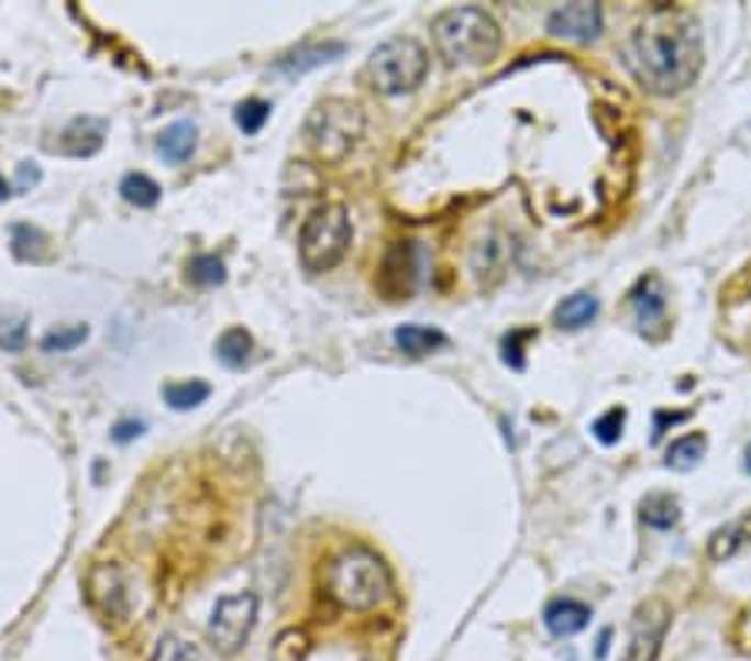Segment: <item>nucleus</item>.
<instances>
[{
	"label": "nucleus",
	"instance_id": "nucleus-15",
	"mask_svg": "<svg viewBox=\"0 0 751 661\" xmlns=\"http://www.w3.org/2000/svg\"><path fill=\"white\" fill-rule=\"evenodd\" d=\"M748 541H751V515H744V518H738V521H728V525L715 528L711 538H708V558H711V561H728V558H735Z\"/></svg>",
	"mask_w": 751,
	"mask_h": 661
},
{
	"label": "nucleus",
	"instance_id": "nucleus-6",
	"mask_svg": "<svg viewBox=\"0 0 751 661\" xmlns=\"http://www.w3.org/2000/svg\"><path fill=\"white\" fill-rule=\"evenodd\" d=\"M347 247H351V218L341 205H324L305 221L298 254L308 271H331L334 264L344 261Z\"/></svg>",
	"mask_w": 751,
	"mask_h": 661
},
{
	"label": "nucleus",
	"instance_id": "nucleus-13",
	"mask_svg": "<svg viewBox=\"0 0 751 661\" xmlns=\"http://www.w3.org/2000/svg\"><path fill=\"white\" fill-rule=\"evenodd\" d=\"M588 621H592V608L575 598H554L544 608V625L554 638H572V635L585 631Z\"/></svg>",
	"mask_w": 751,
	"mask_h": 661
},
{
	"label": "nucleus",
	"instance_id": "nucleus-11",
	"mask_svg": "<svg viewBox=\"0 0 751 661\" xmlns=\"http://www.w3.org/2000/svg\"><path fill=\"white\" fill-rule=\"evenodd\" d=\"M415 285H418V254H415V244L411 241H395L382 261V271H378V291L388 298V301H405L415 295Z\"/></svg>",
	"mask_w": 751,
	"mask_h": 661
},
{
	"label": "nucleus",
	"instance_id": "nucleus-1",
	"mask_svg": "<svg viewBox=\"0 0 751 661\" xmlns=\"http://www.w3.org/2000/svg\"><path fill=\"white\" fill-rule=\"evenodd\" d=\"M621 64L631 80L654 98L685 93L702 77L705 64V44L695 14L672 4L651 8L625 37Z\"/></svg>",
	"mask_w": 751,
	"mask_h": 661
},
{
	"label": "nucleus",
	"instance_id": "nucleus-20",
	"mask_svg": "<svg viewBox=\"0 0 751 661\" xmlns=\"http://www.w3.org/2000/svg\"><path fill=\"white\" fill-rule=\"evenodd\" d=\"M395 344L411 357H424V354H434L438 348H444L448 334L438 328H424V324H401L395 331Z\"/></svg>",
	"mask_w": 751,
	"mask_h": 661
},
{
	"label": "nucleus",
	"instance_id": "nucleus-5",
	"mask_svg": "<svg viewBox=\"0 0 751 661\" xmlns=\"http://www.w3.org/2000/svg\"><path fill=\"white\" fill-rule=\"evenodd\" d=\"M364 137V114L357 104L351 101H324L311 111L308 124H305V141L314 151L318 161L324 164H338L344 161L357 141Z\"/></svg>",
	"mask_w": 751,
	"mask_h": 661
},
{
	"label": "nucleus",
	"instance_id": "nucleus-12",
	"mask_svg": "<svg viewBox=\"0 0 751 661\" xmlns=\"http://www.w3.org/2000/svg\"><path fill=\"white\" fill-rule=\"evenodd\" d=\"M505 264H508V241H505V234H498V231L485 234L475 244V251H472V271H475V277L482 280V285H495V280L505 274Z\"/></svg>",
	"mask_w": 751,
	"mask_h": 661
},
{
	"label": "nucleus",
	"instance_id": "nucleus-34",
	"mask_svg": "<svg viewBox=\"0 0 751 661\" xmlns=\"http://www.w3.org/2000/svg\"><path fill=\"white\" fill-rule=\"evenodd\" d=\"M8 198H11V184L0 177V201H8Z\"/></svg>",
	"mask_w": 751,
	"mask_h": 661
},
{
	"label": "nucleus",
	"instance_id": "nucleus-16",
	"mask_svg": "<svg viewBox=\"0 0 751 661\" xmlns=\"http://www.w3.org/2000/svg\"><path fill=\"white\" fill-rule=\"evenodd\" d=\"M198 147V128L195 121H174L170 128H164V134L157 137V151L164 154V161L170 164H184L187 157L195 154Z\"/></svg>",
	"mask_w": 751,
	"mask_h": 661
},
{
	"label": "nucleus",
	"instance_id": "nucleus-10",
	"mask_svg": "<svg viewBox=\"0 0 751 661\" xmlns=\"http://www.w3.org/2000/svg\"><path fill=\"white\" fill-rule=\"evenodd\" d=\"M601 8L588 4V0H575V4H561L548 14V34L554 41H572V44H588L601 34Z\"/></svg>",
	"mask_w": 751,
	"mask_h": 661
},
{
	"label": "nucleus",
	"instance_id": "nucleus-9",
	"mask_svg": "<svg viewBox=\"0 0 751 661\" xmlns=\"http://www.w3.org/2000/svg\"><path fill=\"white\" fill-rule=\"evenodd\" d=\"M84 592H87L90 608L101 618L118 621V625L131 618V585H128V575L118 569V564H111V561L93 564V569L87 572Z\"/></svg>",
	"mask_w": 751,
	"mask_h": 661
},
{
	"label": "nucleus",
	"instance_id": "nucleus-24",
	"mask_svg": "<svg viewBox=\"0 0 751 661\" xmlns=\"http://www.w3.org/2000/svg\"><path fill=\"white\" fill-rule=\"evenodd\" d=\"M121 198L134 208H154L161 201V184L147 174H124L121 180Z\"/></svg>",
	"mask_w": 751,
	"mask_h": 661
},
{
	"label": "nucleus",
	"instance_id": "nucleus-35",
	"mask_svg": "<svg viewBox=\"0 0 751 661\" xmlns=\"http://www.w3.org/2000/svg\"><path fill=\"white\" fill-rule=\"evenodd\" d=\"M744 471H748V475H751V444L744 448Z\"/></svg>",
	"mask_w": 751,
	"mask_h": 661
},
{
	"label": "nucleus",
	"instance_id": "nucleus-31",
	"mask_svg": "<svg viewBox=\"0 0 751 661\" xmlns=\"http://www.w3.org/2000/svg\"><path fill=\"white\" fill-rule=\"evenodd\" d=\"M625 408H608L595 425H592V431H595V438L601 441V444H615L618 438H621V428H625Z\"/></svg>",
	"mask_w": 751,
	"mask_h": 661
},
{
	"label": "nucleus",
	"instance_id": "nucleus-23",
	"mask_svg": "<svg viewBox=\"0 0 751 661\" xmlns=\"http://www.w3.org/2000/svg\"><path fill=\"white\" fill-rule=\"evenodd\" d=\"M161 395L174 411H191L211 398V385L208 382H170L161 388Z\"/></svg>",
	"mask_w": 751,
	"mask_h": 661
},
{
	"label": "nucleus",
	"instance_id": "nucleus-14",
	"mask_svg": "<svg viewBox=\"0 0 751 661\" xmlns=\"http://www.w3.org/2000/svg\"><path fill=\"white\" fill-rule=\"evenodd\" d=\"M104 144V124L101 121H90V118H77L57 141V151L67 157H90L98 154Z\"/></svg>",
	"mask_w": 751,
	"mask_h": 661
},
{
	"label": "nucleus",
	"instance_id": "nucleus-18",
	"mask_svg": "<svg viewBox=\"0 0 751 661\" xmlns=\"http://www.w3.org/2000/svg\"><path fill=\"white\" fill-rule=\"evenodd\" d=\"M598 318V298L588 295V291H578L572 298H565L557 308H554V324L561 331H582L588 328L592 321Z\"/></svg>",
	"mask_w": 751,
	"mask_h": 661
},
{
	"label": "nucleus",
	"instance_id": "nucleus-25",
	"mask_svg": "<svg viewBox=\"0 0 751 661\" xmlns=\"http://www.w3.org/2000/svg\"><path fill=\"white\" fill-rule=\"evenodd\" d=\"M338 54H344V44H314V47H305V51L288 54L285 60L277 64V70L301 74V70H308V67H318V64H324V60H334Z\"/></svg>",
	"mask_w": 751,
	"mask_h": 661
},
{
	"label": "nucleus",
	"instance_id": "nucleus-7",
	"mask_svg": "<svg viewBox=\"0 0 751 661\" xmlns=\"http://www.w3.org/2000/svg\"><path fill=\"white\" fill-rule=\"evenodd\" d=\"M257 595L254 592H238L228 595L214 605L211 621H208V641L221 651V654H234L247 645L254 625H257Z\"/></svg>",
	"mask_w": 751,
	"mask_h": 661
},
{
	"label": "nucleus",
	"instance_id": "nucleus-28",
	"mask_svg": "<svg viewBox=\"0 0 751 661\" xmlns=\"http://www.w3.org/2000/svg\"><path fill=\"white\" fill-rule=\"evenodd\" d=\"M187 274H191V280H195V285H201V288L224 285V277H228L224 261L218 254H198L191 264H187Z\"/></svg>",
	"mask_w": 751,
	"mask_h": 661
},
{
	"label": "nucleus",
	"instance_id": "nucleus-17",
	"mask_svg": "<svg viewBox=\"0 0 751 661\" xmlns=\"http://www.w3.org/2000/svg\"><path fill=\"white\" fill-rule=\"evenodd\" d=\"M682 518V502L672 492H651L641 498V521L654 531H669Z\"/></svg>",
	"mask_w": 751,
	"mask_h": 661
},
{
	"label": "nucleus",
	"instance_id": "nucleus-19",
	"mask_svg": "<svg viewBox=\"0 0 751 661\" xmlns=\"http://www.w3.org/2000/svg\"><path fill=\"white\" fill-rule=\"evenodd\" d=\"M631 305H634V318L641 328L648 324H659L665 318V291H662V280L659 277H644L638 291L631 295Z\"/></svg>",
	"mask_w": 751,
	"mask_h": 661
},
{
	"label": "nucleus",
	"instance_id": "nucleus-8",
	"mask_svg": "<svg viewBox=\"0 0 751 661\" xmlns=\"http://www.w3.org/2000/svg\"><path fill=\"white\" fill-rule=\"evenodd\" d=\"M669 628H672V608L662 598L641 602L631 615L621 661H659Z\"/></svg>",
	"mask_w": 751,
	"mask_h": 661
},
{
	"label": "nucleus",
	"instance_id": "nucleus-27",
	"mask_svg": "<svg viewBox=\"0 0 751 661\" xmlns=\"http://www.w3.org/2000/svg\"><path fill=\"white\" fill-rule=\"evenodd\" d=\"M151 661H208V654L195 641H187L180 635H164L157 641V651Z\"/></svg>",
	"mask_w": 751,
	"mask_h": 661
},
{
	"label": "nucleus",
	"instance_id": "nucleus-22",
	"mask_svg": "<svg viewBox=\"0 0 751 661\" xmlns=\"http://www.w3.org/2000/svg\"><path fill=\"white\" fill-rule=\"evenodd\" d=\"M705 451H708V438L695 431V434H685V438L672 441V448H669V454H665V464H669L672 471H692V467L702 464Z\"/></svg>",
	"mask_w": 751,
	"mask_h": 661
},
{
	"label": "nucleus",
	"instance_id": "nucleus-2",
	"mask_svg": "<svg viewBox=\"0 0 751 661\" xmlns=\"http://www.w3.org/2000/svg\"><path fill=\"white\" fill-rule=\"evenodd\" d=\"M395 592L391 569L378 551L351 544L338 551L324 569V595L344 612H374Z\"/></svg>",
	"mask_w": 751,
	"mask_h": 661
},
{
	"label": "nucleus",
	"instance_id": "nucleus-29",
	"mask_svg": "<svg viewBox=\"0 0 751 661\" xmlns=\"http://www.w3.org/2000/svg\"><path fill=\"white\" fill-rule=\"evenodd\" d=\"M267 118H270V104L261 98H251V101L238 104V111H234V121L244 134H257L267 124Z\"/></svg>",
	"mask_w": 751,
	"mask_h": 661
},
{
	"label": "nucleus",
	"instance_id": "nucleus-3",
	"mask_svg": "<svg viewBox=\"0 0 751 661\" xmlns=\"http://www.w3.org/2000/svg\"><path fill=\"white\" fill-rule=\"evenodd\" d=\"M431 41L448 67H482L501 51V27L485 8H451L431 21Z\"/></svg>",
	"mask_w": 751,
	"mask_h": 661
},
{
	"label": "nucleus",
	"instance_id": "nucleus-21",
	"mask_svg": "<svg viewBox=\"0 0 751 661\" xmlns=\"http://www.w3.org/2000/svg\"><path fill=\"white\" fill-rule=\"evenodd\" d=\"M214 354H218V361H221L224 367L238 371V367L251 364V354H254V341H251V334H247L244 328H231V331H224V334L218 338V344H214Z\"/></svg>",
	"mask_w": 751,
	"mask_h": 661
},
{
	"label": "nucleus",
	"instance_id": "nucleus-32",
	"mask_svg": "<svg viewBox=\"0 0 751 661\" xmlns=\"http://www.w3.org/2000/svg\"><path fill=\"white\" fill-rule=\"evenodd\" d=\"M524 338H531V331H515V334L505 338V361L511 367H524V357H521V341Z\"/></svg>",
	"mask_w": 751,
	"mask_h": 661
},
{
	"label": "nucleus",
	"instance_id": "nucleus-33",
	"mask_svg": "<svg viewBox=\"0 0 751 661\" xmlns=\"http://www.w3.org/2000/svg\"><path fill=\"white\" fill-rule=\"evenodd\" d=\"M137 434H144V421H121L114 428V441H131Z\"/></svg>",
	"mask_w": 751,
	"mask_h": 661
},
{
	"label": "nucleus",
	"instance_id": "nucleus-30",
	"mask_svg": "<svg viewBox=\"0 0 751 661\" xmlns=\"http://www.w3.org/2000/svg\"><path fill=\"white\" fill-rule=\"evenodd\" d=\"M87 334H90V328H87V324H67V328H57V331H51V334L44 338V351H51V354L74 351L77 344H84V341H87Z\"/></svg>",
	"mask_w": 751,
	"mask_h": 661
},
{
	"label": "nucleus",
	"instance_id": "nucleus-26",
	"mask_svg": "<svg viewBox=\"0 0 751 661\" xmlns=\"http://www.w3.org/2000/svg\"><path fill=\"white\" fill-rule=\"evenodd\" d=\"M31 318L14 308H0V351H24Z\"/></svg>",
	"mask_w": 751,
	"mask_h": 661
},
{
	"label": "nucleus",
	"instance_id": "nucleus-4",
	"mask_svg": "<svg viewBox=\"0 0 751 661\" xmlns=\"http://www.w3.org/2000/svg\"><path fill=\"white\" fill-rule=\"evenodd\" d=\"M428 47L415 37H388L378 44L367 57V84L371 90L385 93V98H398V93H411L428 77Z\"/></svg>",
	"mask_w": 751,
	"mask_h": 661
}]
</instances>
